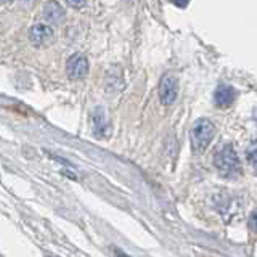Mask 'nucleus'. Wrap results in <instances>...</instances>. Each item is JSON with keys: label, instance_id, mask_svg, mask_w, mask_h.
I'll list each match as a JSON object with an SVG mask.
<instances>
[{"label": "nucleus", "instance_id": "f257e3e1", "mask_svg": "<svg viewBox=\"0 0 257 257\" xmlns=\"http://www.w3.org/2000/svg\"><path fill=\"white\" fill-rule=\"evenodd\" d=\"M214 166L220 175L227 179H235L241 172V163L235 148L231 145H225L214 156Z\"/></svg>", "mask_w": 257, "mask_h": 257}, {"label": "nucleus", "instance_id": "f03ea898", "mask_svg": "<svg viewBox=\"0 0 257 257\" xmlns=\"http://www.w3.org/2000/svg\"><path fill=\"white\" fill-rule=\"evenodd\" d=\"M215 135V127L209 119L201 117L198 119L191 128V148L195 153H203L209 145H211L212 139Z\"/></svg>", "mask_w": 257, "mask_h": 257}, {"label": "nucleus", "instance_id": "7ed1b4c3", "mask_svg": "<svg viewBox=\"0 0 257 257\" xmlns=\"http://www.w3.org/2000/svg\"><path fill=\"white\" fill-rule=\"evenodd\" d=\"M179 96V80L174 76L166 74L159 82V98L164 106H171Z\"/></svg>", "mask_w": 257, "mask_h": 257}, {"label": "nucleus", "instance_id": "20e7f679", "mask_svg": "<svg viewBox=\"0 0 257 257\" xmlns=\"http://www.w3.org/2000/svg\"><path fill=\"white\" fill-rule=\"evenodd\" d=\"M66 72H68V77L72 80L84 79L88 72V61L85 56L79 53L69 56V60L66 63Z\"/></svg>", "mask_w": 257, "mask_h": 257}, {"label": "nucleus", "instance_id": "39448f33", "mask_svg": "<svg viewBox=\"0 0 257 257\" xmlns=\"http://www.w3.org/2000/svg\"><path fill=\"white\" fill-rule=\"evenodd\" d=\"M29 39H31V42L37 47L45 45L53 40V31L50 26H47V24H36V26H32L29 31Z\"/></svg>", "mask_w": 257, "mask_h": 257}, {"label": "nucleus", "instance_id": "423d86ee", "mask_svg": "<svg viewBox=\"0 0 257 257\" xmlns=\"http://www.w3.org/2000/svg\"><path fill=\"white\" fill-rule=\"evenodd\" d=\"M236 98V92L230 85H219L214 92V103L219 108H228Z\"/></svg>", "mask_w": 257, "mask_h": 257}, {"label": "nucleus", "instance_id": "0eeeda50", "mask_svg": "<svg viewBox=\"0 0 257 257\" xmlns=\"http://www.w3.org/2000/svg\"><path fill=\"white\" fill-rule=\"evenodd\" d=\"M44 20L53 24H60L64 20V10L58 2H47L44 5Z\"/></svg>", "mask_w": 257, "mask_h": 257}, {"label": "nucleus", "instance_id": "6e6552de", "mask_svg": "<svg viewBox=\"0 0 257 257\" xmlns=\"http://www.w3.org/2000/svg\"><path fill=\"white\" fill-rule=\"evenodd\" d=\"M246 158H247V163H249V166L252 167L254 174H257V142H252V143L247 147V151H246Z\"/></svg>", "mask_w": 257, "mask_h": 257}, {"label": "nucleus", "instance_id": "1a4fd4ad", "mask_svg": "<svg viewBox=\"0 0 257 257\" xmlns=\"http://www.w3.org/2000/svg\"><path fill=\"white\" fill-rule=\"evenodd\" d=\"M249 227H251L254 233H257V211H254L251 217H249Z\"/></svg>", "mask_w": 257, "mask_h": 257}, {"label": "nucleus", "instance_id": "9d476101", "mask_svg": "<svg viewBox=\"0 0 257 257\" xmlns=\"http://www.w3.org/2000/svg\"><path fill=\"white\" fill-rule=\"evenodd\" d=\"M171 2L175 7H179V8H187V5L190 4V0H171Z\"/></svg>", "mask_w": 257, "mask_h": 257}, {"label": "nucleus", "instance_id": "9b49d317", "mask_svg": "<svg viewBox=\"0 0 257 257\" xmlns=\"http://www.w3.org/2000/svg\"><path fill=\"white\" fill-rule=\"evenodd\" d=\"M66 2H68L71 7H74V8H80V7H84L85 0H66Z\"/></svg>", "mask_w": 257, "mask_h": 257}, {"label": "nucleus", "instance_id": "f8f14e48", "mask_svg": "<svg viewBox=\"0 0 257 257\" xmlns=\"http://www.w3.org/2000/svg\"><path fill=\"white\" fill-rule=\"evenodd\" d=\"M116 254H117L119 257H128V255H125V254H124L122 251H119V249H117V251H116Z\"/></svg>", "mask_w": 257, "mask_h": 257}, {"label": "nucleus", "instance_id": "ddd939ff", "mask_svg": "<svg viewBox=\"0 0 257 257\" xmlns=\"http://www.w3.org/2000/svg\"><path fill=\"white\" fill-rule=\"evenodd\" d=\"M50 257H55V255H50Z\"/></svg>", "mask_w": 257, "mask_h": 257}]
</instances>
